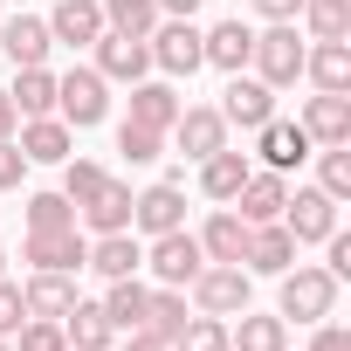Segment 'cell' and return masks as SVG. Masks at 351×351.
Listing matches in <instances>:
<instances>
[{
    "label": "cell",
    "mask_w": 351,
    "mask_h": 351,
    "mask_svg": "<svg viewBox=\"0 0 351 351\" xmlns=\"http://www.w3.org/2000/svg\"><path fill=\"white\" fill-rule=\"evenodd\" d=\"M200 255H207V262H241V255H248V221H241L234 207H221V214L200 228Z\"/></svg>",
    "instance_id": "484cf974"
},
{
    "label": "cell",
    "mask_w": 351,
    "mask_h": 351,
    "mask_svg": "<svg viewBox=\"0 0 351 351\" xmlns=\"http://www.w3.org/2000/svg\"><path fill=\"white\" fill-rule=\"evenodd\" d=\"M0 351H14V344H8V337H0Z\"/></svg>",
    "instance_id": "f907efd6"
},
{
    "label": "cell",
    "mask_w": 351,
    "mask_h": 351,
    "mask_svg": "<svg viewBox=\"0 0 351 351\" xmlns=\"http://www.w3.org/2000/svg\"><path fill=\"white\" fill-rule=\"evenodd\" d=\"M324 248H330V276L344 282V276H351V234H330Z\"/></svg>",
    "instance_id": "ee69618b"
},
{
    "label": "cell",
    "mask_w": 351,
    "mask_h": 351,
    "mask_svg": "<svg viewBox=\"0 0 351 351\" xmlns=\"http://www.w3.org/2000/svg\"><path fill=\"white\" fill-rule=\"evenodd\" d=\"M282 200H289V180H282V172H248L241 193H234V207H241V221H248V228L282 221Z\"/></svg>",
    "instance_id": "2e32d148"
},
{
    "label": "cell",
    "mask_w": 351,
    "mask_h": 351,
    "mask_svg": "<svg viewBox=\"0 0 351 351\" xmlns=\"http://www.w3.org/2000/svg\"><path fill=\"white\" fill-rule=\"evenodd\" d=\"M310 351H351V330L324 317V324H317V337H310Z\"/></svg>",
    "instance_id": "7bdbcfd3"
},
{
    "label": "cell",
    "mask_w": 351,
    "mask_h": 351,
    "mask_svg": "<svg viewBox=\"0 0 351 351\" xmlns=\"http://www.w3.org/2000/svg\"><path fill=\"white\" fill-rule=\"evenodd\" d=\"M21 172H28L21 145H14V138H0V193H8V186H21Z\"/></svg>",
    "instance_id": "b9f144b4"
},
{
    "label": "cell",
    "mask_w": 351,
    "mask_h": 351,
    "mask_svg": "<svg viewBox=\"0 0 351 351\" xmlns=\"http://www.w3.org/2000/svg\"><path fill=\"white\" fill-rule=\"evenodd\" d=\"M310 42H351V0H303Z\"/></svg>",
    "instance_id": "836d02e7"
},
{
    "label": "cell",
    "mask_w": 351,
    "mask_h": 351,
    "mask_svg": "<svg viewBox=\"0 0 351 351\" xmlns=\"http://www.w3.org/2000/svg\"><path fill=\"white\" fill-rule=\"evenodd\" d=\"M131 228H138V234H172V228H186V193L172 186V180L131 193Z\"/></svg>",
    "instance_id": "ba28073f"
},
{
    "label": "cell",
    "mask_w": 351,
    "mask_h": 351,
    "mask_svg": "<svg viewBox=\"0 0 351 351\" xmlns=\"http://www.w3.org/2000/svg\"><path fill=\"white\" fill-rule=\"evenodd\" d=\"M104 180H110V172H104L97 158H62V200H69V207H83Z\"/></svg>",
    "instance_id": "e575fe53"
},
{
    "label": "cell",
    "mask_w": 351,
    "mask_h": 351,
    "mask_svg": "<svg viewBox=\"0 0 351 351\" xmlns=\"http://www.w3.org/2000/svg\"><path fill=\"white\" fill-rule=\"evenodd\" d=\"M14 145H21L28 165H62L69 158V124L62 117H21V138Z\"/></svg>",
    "instance_id": "ffe728a7"
},
{
    "label": "cell",
    "mask_w": 351,
    "mask_h": 351,
    "mask_svg": "<svg viewBox=\"0 0 351 351\" xmlns=\"http://www.w3.org/2000/svg\"><path fill=\"white\" fill-rule=\"evenodd\" d=\"M303 131H310V145H351V97L344 90H317L303 104Z\"/></svg>",
    "instance_id": "4fadbf2b"
},
{
    "label": "cell",
    "mask_w": 351,
    "mask_h": 351,
    "mask_svg": "<svg viewBox=\"0 0 351 351\" xmlns=\"http://www.w3.org/2000/svg\"><path fill=\"white\" fill-rule=\"evenodd\" d=\"M56 110H62L69 131H90V124H104V110H110V83H104L97 69H69V76H56Z\"/></svg>",
    "instance_id": "277c9868"
},
{
    "label": "cell",
    "mask_w": 351,
    "mask_h": 351,
    "mask_svg": "<svg viewBox=\"0 0 351 351\" xmlns=\"http://www.w3.org/2000/svg\"><path fill=\"white\" fill-rule=\"evenodd\" d=\"M282 344H289L282 317H255V310H241V324L228 330V351H282Z\"/></svg>",
    "instance_id": "1f68e13d"
},
{
    "label": "cell",
    "mask_w": 351,
    "mask_h": 351,
    "mask_svg": "<svg viewBox=\"0 0 351 351\" xmlns=\"http://www.w3.org/2000/svg\"><path fill=\"white\" fill-rule=\"evenodd\" d=\"M248 62H255V76H262L269 90H289V83L303 76V42H296V21H269V28L255 35Z\"/></svg>",
    "instance_id": "3957f363"
},
{
    "label": "cell",
    "mask_w": 351,
    "mask_h": 351,
    "mask_svg": "<svg viewBox=\"0 0 351 351\" xmlns=\"http://www.w3.org/2000/svg\"><path fill=\"white\" fill-rule=\"evenodd\" d=\"M145 296H152V289H145L138 276H117V282L104 289V317H110V330H138V324H145Z\"/></svg>",
    "instance_id": "4dcf8cb0"
},
{
    "label": "cell",
    "mask_w": 351,
    "mask_h": 351,
    "mask_svg": "<svg viewBox=\"0 0 351 351\" xmlns=\"http://www.w3.org/2000/svg\"><path fill=\"white\" fill-rule=\"evenodd\" d=\"M124 351H172V344L152 337V330H124Z\"/></svg>",
    "instance_id": "7dc6e473"
},
{
    "label": "cell",
    "mask_w": 351,
    "mask_h": 351,
    "mask_svg": "<svg viewBox=\"0 0 351 351\" xmlns=\"http://www.w3.org/2000/svg\"><path fill=\"white\" fill-rule=\"evenodd\" d=\"M172 138H180V158H207V152H221L228 145V117L214 110V104H186L180 117H172Z\"/></svg>",
    "instance_id": "9c48e42d"
},
{
    "label": "cell",
    "mask_w": 351,
    "mask_h": 351,
    "mask_svg": "<svg viewBox=\"0 0 351 351\" xmlns=\"http://www.w3.org/2000/svg\"><path fill=\"white\" fill-rule=\"evenodd\" d=\"M28 324V303H21V282H8V276H0V337H14Z\"/></svg>",
    "instance_id": "60d3db41"
},
{
    "label": "cell",
    "mask_w": 351,
    "mask_h": 351,
    "mask_svg": "<svg viewBox=\"0 0 351 351\" xmlns=\"http://www.w3.org/2000/svg\"><path fill=\"white\" fill-rule=\"evenodd\" d=\"M21 303H28V317H69V303H76V276H62V269H35V282L21 289Z\"/></svg>",
    "instance_id": "cb8c5ba5"
},
{
    "label": "cell",
    "mask_w": 351,
    "mask_h": 351,
    "mask_svg": "<svg viewBox=\"0 0 351 351\" xmlns=\"http://www.w3.org/2000/svg\"><path fill=\"white\" fill-rule=\"evenodd\" d=\"M152 8H158V14H165V21H193V14H200V8H207V0H152Z\"/></svg>",
    "instance_id": "bcb514c9"
},
{
    "label": "cell",
    "mask_w": 351,
    "mask_h": 351,
    "mask_svg": "<svg viewBox=\"0 0 351 351\" xmlns=\"http://www.w3.org/2000/svg\"><path fill=\"white\" fill-rule=\"evenodd\" d=\"M14 110L21 117H56V76H49V62H35V69H14Z\"/></svg>",
    "instance_id": "f1b7e54d"
},
{
    "label": "cell",
    "mask_w": 351,
    "mask_h": 351,
    "mask_svg": "<svg viewBox=\"0 0 351 351\" xmlns=\"http://www.w3.org/2000/svg\"><path fill=\"white\" fill-rule=\"evenodd\" d=\"M28 262H35V269H62V276H76V269L90 262V241H83L76 228H49V234H28Z\"/></svg>",
    "instance_id": "e0dca14e"
},
{
    "label": "cell",
    "mask_w": 351,
    "mask_h": 351,
    "mask_svg": "<svg viewBox=\"0 0 351 351\" xmlns=\"http://www.w3.org/2000/svg\"><path fill=\"white\" fill-rule=\"evenodd\" d=\"M117 152H124L131 165H152V158H158V131H145V124L124 117V124H117Z\"/></svg>",
    "instance_id": "ab89813d"
},
{
    "label": "cell",
    "mask_w": 351,
    "mask_h": 351,
    "mask_svg": "<svg viewBox=\"0 0 351 351\" xmlns=\"http://www.w3.org/2000/svg\"><path fill=\"white\" fill-rule=\"evenodd\" d=\"M282 228H289L296 241H330V234H337V200H330L324 186H296V193L282 200Z\"/></svg>",
    "instance_id": "52a82bcc"
},
{
    "label": "cell",
    "mask_w": 351,
    "mask_h": 351,
    "mask_svg": "<svg viewBox=\"0 0 351 351\" xmlns=\"http://www.w3.org/2000/svg\"><path fill=\"white\" fill-rule=\"evenodd\" d=\"M180 110H186V104H180V90H172V83H152V76H145V83H131V124H145V131H158V138H165Z\"/></svg>",
    "instance_id": "ac0fdd59"
},
{
    "label": "cell",
    "mask_w": 351,
    "mask_h": 351,
    "mask_svg": "<svg viewBox=\"0 0 351 351\" xmlns=\"http://www.w3.org/2000/svg\"><path fill=\"white\" fill-rule=\"evenodd\" d=\"M90 49H97V76H104V83H145V76H152V49L131 42V35H110V28H104Z\"/></svg>",
    "instance_id": "30bf717a"
},
{
    "label": "cell",
    "mask_w": 351,
    "mask_h": 351,
    "mask_svg": "<svg viewBox=\"0 0 351 351\" xmlns=\"http://www.w3.org/2000/svg\"><path fill=\"white\" fill-rule=\"evenodd\" d=\"M145 269H152L165 289H186V282L207 269V255H200V234H186V228L152 234V248H145Z\"/></svg>",
    "instance_id": "5b68a950"
},
{
    "label": "cell",
    "mask_w": 351,
    "mask_h": 351,
    "mask_svg": "<svg viewBox=\"0 0 351 351\" xmlns=\"http://www.w3.org/2000/svg\"><path fill=\"white\" fill-rule=\"evenodd\" d=\"M317 186L330 200H351V152L344 145H324V165H317Z\"/></svg>",
    "instance_id": "74e56055"
},
{
    "label": "cell",
    "mask_w": 351,
    "mask_h": 351,
    "mask_svg": "<svg viewBox=\"0 0 351 351\" xmlns=\"http://www.w3.org/2000/svg\"><path fill=\"white\" fill-rule=\"evenodd\" d=\"M186 289H193L200 317H241V310H248V296H255V276H248L241 262H207Z\"/></svg>",
    "instance_id": "7a4b0ae2"
},
{
    "label": "cell",
    "mask_w": 351,
    "mask_h": 351,
    "mask_svg": "<svg viewBox=\"0 0 351 351\" xmlns=\"http://www.w3.org/2000/svg\"><path fill=\"white\" fill-rule=\"evenodd\" d=\"M303 76L317 90H351V42H317L303 49Z\"/></svg>",
    "instance_id": "83f0119b"
},
{
    "label": "cell",
    "mask_w": 351,
    "mask_h": 351,
    "mask_svg": "<svg viewBox=\"0 0 351 351\" xmlns=\"http://www.w3.org/2000/svg\"><path fill=\"white\" fill-rule=\"evenodd\" d=\"M76 214H83L97 234H124V228H131V186H124V180H104Z\"/></svg>",
    "instance_id": "603a6c76"
},
{
    "label": "cell",
    "mask_w": 351,
    "mask_h": 351,
    "mask_svg": "<svg viewBox=\"0 0 351 351\" xmlns=\"http://www.w3.org/2000/svg\"><path fill=\"white\" fill-rule=\"evenodd\" d=\"M0 8H8V0H0Z\"/></svg>",
    "instance_id": "816d5d0a"
},
{
    "label": "cell",
    "mask_w": 351,
    "mask_h": 351,
    "mask_svg": "<svg viewBox=\"0 0 351 351\" xmlns=\"http://www.w3.org/2000/svg\"><path fill=\"white\" fill-rule=\"evenodd\" d=\"M49 228H76V207L62 193H35L28 200V234H49Z\"/></svg>",
    "instance_id": "8d00e7d4"
},
{
    "label": "cell",
    "mask_w": 351,
    "mask_h": 351,
    "mask_svg": "<svg viewBox=\"0 0 351 351\" xmlns=\"http://www.w3.org/2000/svg\"><path fill=\"white\" fill-rule=\"evenodd\" d=\"M145 49H152V69H165V76H193L200 69V28L193 21H165L158 14V28L145 35Z\"/></svg>",
    "instance_id": "8992f818"
},
{
    "label": "cell",
    "mask_w": 351,
    "mask_h": 351,
    "mask_svg": "<svg viewBox=\"0 0 351 351\" xmlns=\"http://www.w3.org/2000/svg\"><path fill=\"white\" fill-rule=\"evenodd\" d=\"M62 337H69V351H110V317H104V303H69V317H62Z\"/></svg>",
    "instance_id": "4316f807"
},
{
    "label": "cell",
    "mask_w": 351,
    "mask_h": 351,
    "mask_svg": "<svg viewBox=\"0 0 351 351\" xmlns=\"http://www.w3.org/2000/svg\"><path fill=\"white\" fill-rule=\"evenodd\" d=\"M255 138H262L255 152H262V165H269V172H289V165H303V158H310V131H303V124H282V117H269Z\"/></svg>",
    "instance_id": "44dd1931"
},
{
    "label": "cell",
    "mask_w": 351,
    "mask_h": 351,
    "mask_svg": "<svg viewBox=\"0 0 351 351\" xmlns=\"http://www.w3.org/2000/svg\"><path fill=\"white\" fill-rule=\"evenodd\" d=\"M0 49H8L14 69H35V62H49L56 42H49V21H42V14H14L8 28H0Z\"/></svg>",
    "instance_id": "d6986e66"
},
{
    "label": "cell",
    "mask_w": 351,
    "mask_h": 351,
    "mask_svg": "<svg viewBox=\"0 0 351 351\" xmlns=\"http://www.w3.org/2000/svg\"><path fill=\"white\" fill-rule=\"evenodd\" d=\"M248 172H255V165H248L234 145H221V152H207V158H200V193H207V200H234Z\"/></svg>",
    "instance_id": "d4e9b609"
},
{
    "label": "cell",
    "mask_w": 351,
    "mask_h": 351,
    "mask_svg": "<svg viewBox=\"0 0 351 351\" xmlns=\"http://www.w3.org/2000/svg\"><path fill=\"white\" fill-rule=\"evenodd\" d=\"M97 35H104V8H97V0H56L49 42H62V49H90Z\"/></svg>",
    "instance_id": "9a60e30c"
},
{
    "label": "cell",
    "mask_w": 351,
    "mask_h": 351,
    "mask_svg": "<svg viewBox=\"0 0 351 351\" xmlns=\"http://www.w3.org/2000/svg\"><path fill=\"white\" fill-rule=\"evenodd\" d=\"M172 351H228V317H186Z\"/></svg>",
    "instance_id": "d590c367"
},
{
    "label": "cell",
    "mask_w": 351,
    "mask_h": 351,
    "mask_svg": "<svg viewBox=\"0 0 351 351\" xmlns=\"http://www.w3.org/2000/svg\"><path fill=\"white\" fill-rule=\"evenodd\" d=\"M14 124H21V110H14V97L0 90V138H14Z\"/></svg>",
    "instance_id": "c3c4849f"
},
{
    "label": "cell",
    "mask_w": 351,
    "mask_h": 351,
    "mask_svg": "<svg viewBox=\"0 0 351 351\" xmlns=\"http://www.w3.org/2000/svg\"><path fill=\"white\" fill-rule=\"evenodd\" d=\"M221 117L241 124V131H262V124L276 117V90H269L262 76H228V90H221Z\"/></svg>",
    "instance_id": "8fae6325"
},
{
    "label": "cell",
    "mask_w": 351,
    "mask_h": 351,
    "mask_svg": "<svg viewBox=\"0 0 351 351\" xmlns=\"http://www.w3.org/2000/svg\"><path fill=\"white\" fill-rule=\"evenodd\" d=\"M241 269H248V276H282V269H296V234H289L282 221L248 228V255H241Z\"/></svg>",
    "instance_id": "7c38bea8"
},
{
    "label": "cell",
    "mask_w": 351,
    "mask_h": 351,
    "mask_svg": "<svg viewBox=\"0 0 351 351\" xmlns=\"http://www.w3.org/2000/svg\"><path fill=\"white\" fill-rule=\"evenodd\" d=\"M97 8H104V28H110V35L145 42V35L158 28V8H152V0H97Z\"/></svg>",
    "instance_id": "d6a6232c"
},
{
    "label": "cell",
    "mask_w": 351,
    "mask_h": 351,
    "mask_svg": "<svg viewBox=\"0 0 351 351\" xmlns=\"http://www.w3.org/2000/svg\"><path fill=\"white\" fill-rule=\"evenodd\" d=\"M14 337H21L14 351H69V337H62V324H56V317H28Z\"/></svg>",
    "instance_id": "f35d334b"
},
{
    "label": "cell",
    "mask_w": 351,
    "mask_h": 351,
    "mask_svg": "<svg viewBox=\"0 0 351 351\" xmlns=\"http://www.w3.org/2000/svg\"><path fill=\"white\" fill-rule=\"evenodd\" d=\"M337 310V276L330 269H282V289H276V317L289 324H324Z\"/></svg>",
    "instance_id": "6da1fadb"
},
{
    "label": "cell",
    "mask_w": 351,
    "mask_h": 351,
    "mask_svg": "<svg viewBox=\"0 0 351 351\" xmlns=\"http://www.w3.org/2000/svg\"><path fill=\"white\" fill-rule=\"evenodd\" d=\"M248 49H255V28H248V21H214V28L200 35V62H214V69H228V76L248 69Z\"/></svg>",
    "instance_id": "5bb4252c"
},
{
    "label": "cell",
    "mask_w": 351,
    "mask_h": 351,
    "mask_svg": "<svg viewBox=\"0 0 351 351\" xmlns=\"http://www.w3.org/2000/svg\"><path fill=\"white\" fill-rule=\"evenodd\" d=\"M83 269H97L104 282H117V276H138V269H145V248H138V234H131V228H124V234H97Z\"/></svg>",
    "instance_id": "7402d4cb"
},
{
    "label": "cell",
    "mask_w": 351,
    "mask_h": 351,
    "mask_svg": "<svg viewBox=\"0 0 351 351\" xmlns=\"http://www.w3.org/2000/svg\"><path fill=\"white\" fill-rule=\"evenodd\" d=\"M0 276H8V255H0Z\"/></svg>",
    "instance_id": "681fc988"
},
{
    "label": "cell",
    "mask_w": 351,
    "mask_h": 351,
    "mask_svg": "<svg viewBox=\"0 0 351 351\" xmlns=\"http://www.w3.org/2000/svg\"><path fill=\"white\" fill-rule=\"evenodd\" d=\"M255 14H262V21H296L303 0H255Z\"/></svg>",
    "instance_id": "f6af8a7d"
},
{
    "label": "cell",
    "mask_w": 351,
    "mask_h": 351,
    "mask_svg": "<svg viewBox=\"0 0 351 351\" xmlns=\"http://www.w3.org/2000/svg\"><path fill=\"white\" fill-rule=\"evenodd\" d=\"M138 330H152V337L172 344V337L186 330V289H165V282H158V289L145 296V324H138Z\"/></svg>",
    "instance_id": "f546056e"
}]
</instances>
